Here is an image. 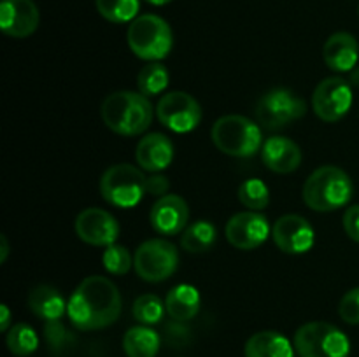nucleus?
Here are the masks:
<instances>
[{
    "mask_svg": "<svg viewBox=\"0 0 359 357\" xmlns=\"http://www.w3.org/2000/svg\"><path fill=\"white\" fill-rule=\"evenodd\" d=\"M123 310L118 286L107 276H86L70 296L67 315L79 331H97L114 324Z\"/></svg>",
    "mask_w": 359,
    "mask_h": 357,
    "instance_id": "f257e3e1",
    "label": "nucleus"
},
{
    "mask_svg": "<svg viewBox=\"0 0 359 357\" xmlns=\"http://www.w3.org/2000/svg\"><path fill=\"white\" fill-rule=\"evenodd\" d=\"M100 114L111 132L121 136H135L149 128L154 108L149 98L139 91H116L105 98Z\"/></svg>",
    "mask_w": 359,
    "mask_h": 357,
    "instance_id": "f03ea898",
    "label": "nucleus"
},
{
    "mask_svg": "<svg viewBox=\"0 0 359 357\" xmlns=\"http://www.w3.org/2000/svg\"><path fill=\"white\" fill-rule=\"evenodd\" d=\"M304 202L316 212H333L353 200L354 184L346 170L325 164L312 172L304 184Z\"/></svg>",
    "mask_w": 359,
    "mask_h": 357,
    "instance_id": "7ed1b4c3",
    "label": "nucleus"
},
{
    "mask_svg": "<svg viewBox=\"0 0 359 357\" xmlns=\"http://www.w3.org/2000/svg\"><path fill=\"white\" fill-rule=\"evenodd\" d=\"M126 41L137 58L149 63L165 59L174 48L170 24L156 14H142L135 18L128 27Z\"/></svg>",
    "mask_w": 359,
    "mask_h": 357,
    "instance_id": "20e7f679",
    "label": "nucleus"
},
{
    "mask_svg": "<svg viewBox=\"0 0 359 357\" xmlns=\"http://www.w3.org/2000/svg\"><path fill=\"white\" fill-rule=\"evenodd\" d=\"M210 136L221 153L233 158H251L263 147L262 128L245 115H221L214 122Z\"/></svg>",
    "mask_w": 359,
    "mask_h": 357,
    "instance_id": "39448f33",
    "label": "nucleus"
},
{
    "mask_svg": "<svg viewBox=\"0 0 359 357\" xmlns=\"http://www.w3.org/2000/svg\"><path fill=\"white\" fill-rule=\"evenodd\" d=\"M102 198L118 209H133L147 192V177L142 168L128 163L109 167L100 178Z\"/></svg>",
    "mask_w": 359,
    "mask_h": 357,
    "instance_id": "423d86ee",
    "label": "nucleus"
},
{
    "mask_svg": "<svg viewBox=\"0 0 359 357\" xmlns=\"http://www.w3.org/2000/svg\"><path fill=\"white\" fill-rule=\"evenodd\" d=\"M294 350L300 357H349L351 342L346 332L330 322H307L294 332Z\"/></svg>",
    "mask_w": 359,
    "mask_h": 357,
    "instance_id": "0eeeda50",
    "label": "nucleus"
},
{
    "mask_svg": "<svg viewBox=\"0 0 359 357\" xmlns=\"http://www.w3.org/2000/svg\"><path fill=\"white\" fill-rule=\"evenodd\" d=\"M137 275L151 284L170 279L179 268V251L165 238H151L139 245L133 255Z\"/></svg>",
    "mask_w": 359,
    "mask_h": 357,
    "instance_id": "6e6552de",
    "label": "nucleus"
},
{
    "mask_svg": "<svg viewBox=\"0 0 359 357\" xmlns=\"http://www.w3.org/2000/svg\"><path fill=\"white\" fill-rule=\"evenodd\" d=\"M307 112L305 102L286 88H276L259 98L256 118L265 130H280L302 119Z\"/></svg>",
    "mask_w": 359,
    "mask_h": 357,
    "instance_id": "1a4fd4ad",
    "label": "nucleus"
},
{
    "mask_svg": "<svg viewBox=\"0 0 359 357\" xmlns=\"http://www.w3.org/2000/svg\"><path fill=\"white\" fill-rule=\"evenodd\" d=\"M156 118L172 132L189 133L202 121V107L198 100L186 91H170L158 102Z\"/></svg>",
    "mask_w": 359,
    "mask_h": 357,
    "instance_id": "9d476101",
    "label": "nucleus"
},
{
    "mask_svg": "<svg viewBox=\"0 0 359 357\" xmlns=\"http://www.w3.org/2000/svg\"><path fill=\"white\" fill-rule=\"evenodd\" d=\"M353 90L342 77H328L316 86L312 94V108L325 122H337L347 115L353 107Z\"/></svg>",
    "mask_w": 359,
    "mask_h": 357,
    "instance_id": "9b49d317",
    "label": "nucleus"
},
{
    "mask_svg": "<svg viewBox=\"0 0 359 357\" xmlns=\"http://www.w3.org/2000/svg\"><path fill=\"white\" fill-rule=\"evenodd\" d=\"M270 231L272 227H270L269 219L262 212L245 210V212H238L230 217L224 233H226V240L235 248L255 251L269 240Z\"/></svg>",
    "mask_w": 359,
    "mask_h": 357,
    "instance_id": "f8f14e48",
    "label": "nucleus"
},
{
    "mask_svg": "<svg viewBox=\"0 0 359 357\" xmlns=\"http://www.w3.org/2000/svg\"><path fill=\"white\" fill-rule=\"evenodd\" d=\"M76 233L84 244L93 247H109L119 238V223L107 210L90 206L76 217Z\"/></svg>",
    "mask_w": 359,
    "mask_h": 357,
    "instance_id": "ddd939ff",
    "label": "nucleus"
},
{
    "mask_svg": "<svg viewBox=\"0 0 359 357\" xmlns=\"http://www.w3.org/2000/svg\"><path fill=\"white\" fill-rule=\"evenodd\" d=\"M272 237L277 247L286 254H305L316 244V231L305 217L286 214L279 217L272 227Z\"/></svg>",
    "mask_w": 359,
    "mask_h": 357,
    "instance_id": "4468645a",
    "label": "nucleus"
},
{
    "mask_svg": "<svg viewBox=\"0 0 359 357\" xmlns=\"http://www.w3.org/2000/svg\"><path fill=\"white\" fill-rule=\"evenodd\" d=\"M151 226L156 233L163 237H174L182 233L188 227L189 220V206L186 200L179 195L161 196L154 202L149 212Z\"/></svg>",
    "mask_w": 359,
    "mask_h": 357,
    "instance_id": "2eb2a0df",
    "label": "nucleus"
},
{
    "mask_svg": "<svg viewBox=\"0 0 359 357\" xmlns=\"http://www.w3.org/2000/svg\"><path fill=\"white\" fill-rule=\"evenodd\" d=\"M41 23V14L34 0H2L0 28L13 38L30 37Z\"/></svg>",
    "mask_w": 359,
    "mask_h": 357,
    "instance_id": "dca6fc26",
    "label": "nucleus"
},
{
    "mask_svg": "<svg viewBox=\"0 0 359 357\" xmlns=\"http://www.w3.org/2000/svg\"><path fill=\"white\" fill-rule=\"evenodd\" d=\"M135 160L142 170L151 174L167 170L174 160V144L163 133H149L137 144Z\"/></svg>",
    "mask_w": 359,
    "mask_h": 357,
    "instance_id": "f3484780",
    "label": "nucleus"
},
{
    "mask_svg": "<svg viewBox=\"0 0 359 357\" xmlns=\"http://www.w3.org/2000/svg\"><path fill=\"white\" fill-rule=\"evenodd\" d=\"M262 160L273 174H291L302 164V149L286 136H270L262 147Z\"/></svg>",
    "mask_w": 359,
    "mask_h": 357,
    "instance_id": "a211bd4d",
    "label": "nucleus"
},
{
    "mask_svg": "<svg viewBox=\"0 0 359 357\" xmlns=\"http://www.w3.org/2000/svg\"><path fill=\"white\" fill-rule=\"evenodd\" d=\"M323 58L333 72H351L359 62V44L347 31L330 35L323 48Z\"/></svg>",
    "mask_w": 359,
    "mask_h": 357,
    "instance_id": "6ab92c4d",
    "label": "nucleus"
},
{
    "mask_svg": "<svg viewBox=\"0 0 359 357\" xmlns=\"http://www.w3.org/2000/svg\"><path fill=\"white\" fill-rule=\"evenodd\" d=\"M27 303L32 314L37 315L39 318H44L46 322H53L60 321L67 314L69 301L63 300L62 293L56 287L41 284L30 290Z\"/></svg>",
    "mask_w": 359,
    "mask_h": 357,
    "instance_id": "aec40b11",
    "label": "nucleus"
},
{
    "mask_svg": "<svg viewBox=\"0 0 359 357\" xmlns=\"http://www.w3.org/2000/svg\"><path fill=\"white\" fill-rule=\"evenodd\" d=\"M202 298L198 289L191 284H179L168 290L165 298V308L167 314L177 322H188L200 312Z\"/></svg>",
    "mask_w": 359,
    "mask_h": 357,
    "instance_id": "412c9836",
    "label": "nucleus"
},
{
    "mask_svg": "<svg viewBox=\"0 0 359 357\" xmlns=\"http://www.w3.org/2000/svg\"><path fill=\"white\" fill-rule=\"evenodd\" d=\"M245 357H293L294 345L279 331H259L245 342Z\"/></svg>",
    "mask_w": 359,
    "mask_h": 357,
    "instance_id": "4be33fe9",
    "label": "nucleus"
},
{
    "mask_svg": "<svg viewBox=\"0 0 359 357\" xmlns=\"http://www.w3.org/2000/svg\"><path fill=\"white\" fill-rule=\"evenodd\" d=\"M161 338L149 326H133L123 336V350L126 357H156Z\"/></svg>",
    "mask_w": 359,
    "mask_h": 357,
    "instance_id": "5701e85b",
    "label": "nucleus"
},
{
    "mask_svg": "<svg viewBox=\"0 0 359 357\" xmlns=\"http://www.w3.org/2000/svg\"><path fill=\"white\" fill-rule=\"evenodd\" d=\"M217 230L212 223L205 219H200L196 223L189 224L181 234L182 251L189 254H202L210 251L216 245Z\"/></svg>",
    "mask_w": 359,
    "mask_h": 357,
    "instance_id": "b1692460",
    "label": "nucleus"
},
{
    "mask_svg": "<svg viewBox=\"0 0 359 357\" xmlns=\"http://www.w3.org/2000/svg\"><path fill=\"white\" fill-rule=\"evenodd\" d=\"M168 83H170V74H168L167 66L161 65L160 62L147 63L137 76L139 93L146 94L147 98L163 93L168 88Z\"/></svg>",
    "mask_w": 359,
    "mask_h": 357,
    "instance_id": "393cba45",
    "label": "nucleus"
},
{
    "mask_svg": "<svg viewBox=\"0 0 359 357\" xmlns=\"http://www.w3.org/2000/svg\"><path fill=\"white\" fill-rule=\"evenodd\" d=\"M98 14L111 23H132L139 18L140 0H95Z\"/></svg>",
    "mask_w": 359,
    "mask_h": 357,
    "instance_id": "a878e982",
    "label": "nucleus"
},
{
    "mask_svg": "<svg viewBox=\"0 0 359 357\" xmlns=\"http://www.w3.org/2000/svg\"><path fill=\"white\" fill-rule=\"evenodd\" d=\"M7 349L18 357H27L39 349V336L32 326L18 322L7 331Z\"/></svg>",
    "mask_w": 359,
    "mask_h": 357,
    "instance_id": "bb28decb",
    "label": "nucleus"
},
{
    "mask_svg": "<svg viewBox=\"0 0 359 357\" xmlns=\"http://www.w3.org/2000/svg\"><path fill=\"white\" fill-rule=\"evenodd\" d=\"M238 202L248 210H265L270 203V189L262 178H248L238 186Z\"/></svg>",
    "mask_w": 359,
    "mask_h": 357,
    "instance_id": "cd10ccee",
    "label": "nucleus"
},
{
    "mask_svg": "<svg viewBox=\"0 0 359 357\" xmlns=\"http://www.w3.org/2000/svg\"><path fill=\"white\" fill-rule=\"evenodd\" d=\"M165 312H167L165 303L154 294H142L133 301L132 307L133 318L142 326H154L161 322Z\"/></svg>",
    "mask_w": 359,
    "mask_h": 357,
    "instance_id": "c85d7f7f",
    "label": "nucleus"
},
{
    "mask_svg": "<svg viewBox=\"0 0 359 357\" xmlns=\"http://www.w3.org/2000/svg\"><path fill=\"white\" fill-rule=\"evenodd\" d=\"M102 262H104V268L109 273H112V275H126L133 266V258L128 252V248L114 244L105 247Z\"/></svg>",
    "mask_w": 359,
    "mask_h": 357,
    "instance_id": "c756f323",
    "label": "nucleus"
},
{
    "mask_svg": "<svg viewBox=\"0 0 359 357\" xmlns=\"http://www.w3.org/2000/svg\"><path fill=\"white\" fill-rule=\"evenodd\" d=\"M44 336H46V342H48L49 349H51L55 354H62L63 350L69 349L70 343L74 342V336L69 335V331L65 329V326H63L60 321L46 322Z\"/></svg>",
    "mask_w": 359,
    "mask_h": 357,
    "instance_id": "7c9ffc66",
    "label": "nucleus"
},
{
    "mask_svg": "<svg viewBox=\"0 0 359 357\" xmlns=\"http://www.w3.org/2000/svg\"><path fill=\"white\" fill-rule=\"evenodd\" d=\"M339 315L347 324H359V287L347 290L339 304Z\"/></svg>",
    "mask_w": 359,
    "mask_h": 357,
    "instance_id": "2f4dec72",
    "label": "nucleus"
},
{
    "mask_svg": "<svg viewBox=\"0 0 359 357\" xmlns=\"http://www.w3.org/2000/svg\"><path fill=\"white\" fill-rule=\"evenodd\" d=\"M344 230L351 240L359 244V205L347 206L344 212Z\"/></svg>",
    "mask_w": 359,
    "mask_h": 357,
    "instance_id": "473e14b6",
    "label": "nucleus"
},
{
    "mask_svg": "<svg viewBox=\"0 0 359 357\" xmlns=\"http://www.w3.org/2000/svg\"><path fill=\"white\" fill-rule=\"evenodd\" d=\"M168 189H170V182L163 175L153 174L151 177H147V192L149 195L161 198V196L168 195Z\"/></svg>",
    "mask_w": 359,
    "mask_h": 357,
    "instance_id": "72a5a7b5",
    "label": "nucleus"
},
{
    "mask_svg": "<svg viewBox=\"0 0 359 357\" xmlns=\"http://www.w3.org/2000/svg\"><path fill=\"white\" fill-rule=\"evenodd\" d=\"M0 312H2V318H0V331H9L11 326V310L7 304H0Z\"/></svg>",
    "mask_w": 359,
    "mask_h": 357,
    "instance_id": "f704fd0d",
    "label": "nucleus"
},
{
    "mask_svg": "<svg viewBox=\"0 0 359 357\" xmlns=\"http://www.w3.org/2000/svg\"><path fill=\"white\" fill-rule=\"evenodd\" d=\"M7 255H9V241L6 234H0V262H6Z\"/></svg>",
    "mask_w": 359,
    "mask_h": 357,
    "instance_id": "c9c22d12",
    "label": "nucleus"
},
{
    "mask_svg": "<svg viewBox=\"0 0 359 357\" xmlns=\"http://www.w3.org/2000/svg\"><path fill=\"white\" fill-rule=\"evenodd\" d=\"M146 2L151 4V6L161 7V6H167V4H170L172 0H146Z\"/></svg>",
    "mask_w": 359,
    "mask_h": 357,
    "instance_id": "e433bc0d",
    "label": "nucleus"
}]
</instances>
